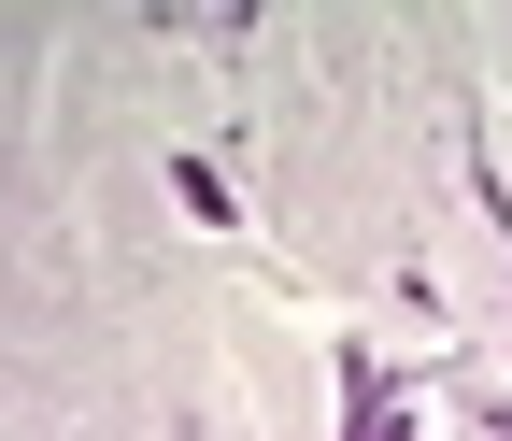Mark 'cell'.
I'll use <instances>...</instances> for the list:
<instances>
[{
	"label": "cell",
	"instance_id": "obj_1",
	"mask_svg": "<svg viewBox=\"0 0 512 441\" xmlns=\"http://www.w3.org/2000/svg\"><path fill=\"white\" fill-rule=\"evenodd\" d=\"M342 413H356V441H413V413L384 399V370H370V356H342Z\"/></svg>",
	"mask_w": 512,
	"mask_h": 441
}]
</instances>
